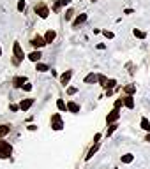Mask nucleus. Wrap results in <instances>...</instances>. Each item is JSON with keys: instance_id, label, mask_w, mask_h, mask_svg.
I'll list each match as a JSON object with an SVG mask.
<instances>
[{"instance_id": "f257e3e1", "label": "nucleus", "mask_w": 150, "mask_h": 169, "mask_svg": "<svg viewBox=\"0 0 150 169\" xmlns=\"http://www.w3.org/2000/svg\"><path fill=\"white\" fill-rule=\"evenodd\" d=\"M13 53H14V65H20L23 60V56H25V53H23V49H21V44L20 42H14L13 44Z\"/></svg>"}, {"instance_id": "f03ea898", "label": "nucleus", "mask_w": 150, "mask_h": 169, "mask_svg": "<svg viewBox=\"0 0 150 169\" xmlns=\"http://www.w3.org/2000/svg\"><path fill=\"white\" fill-rule=\"evenodd\" d=\"M11 153H13V146L6 141H0V159H9Z\"/></svg>"}, {"instance_id": "7ed1b4c3", "label": "nucleus", "mask_w": 150, "mask_h": 169, "mask_svg": "<svg viewBox=\"0 0 150 169\" xmlns=\"http://www.w3.org/2000/svg\"><path fill=\"white\" fill-rule=\"evenodd\" d=\"M51 129H53V130H62V129H64V122H62V118H60L58 113L51 116Z\"/></svg>"}, {"instance_id": "20e7f679", "label": "nucleus", "mask_w": 150, "mask_h": 169, "mask_svg": "<svg viewBox=\"0 0 150 169\" xmlns=\"http://www.w3.org/2000/svg\"><path fill=\"white\" fill-rule=\"evenodd\" d=\"M118 118H120V109H117V107H115L113 111L106 116V123H108V125H111V123H115Z\"/></svg>"}, {"instance_id": "39448f33", "label": "nucleus", "mask_w": 150, "mask_h": 169, "mask_svg": "<svg viewBox=\"0 0 150 169\" xmlns=\"http://www.w3.org/2000/svg\"><path fill=\"white\" fill-rule=\"evenodd\" d=\"M36 13L39 14V18H48V14H50V9H48V7L46 6H43V4H41V6H36Z\"/></svg>"}, {"instance_id": "423d86ee", "label": "nucleus", "mask_w": 150, "mask_h": 169, "mask_svg": "<svg viewBox=\"0 0 150 169\" xmlns=\"http://www.w3.org/2000/svg\"><path fill=\"white\" fill-rule=\"evenodd\" d=\"M30 44L34 46V48H43V46H46V41H44V37H34L32 41H30Z\"/></svg>"}, {"instance_id": "0eeeda50", "label": "nucleus", "mask_w": 150, "mask_h": 169, "mask_svg": "<svg viewBox=\"0 0 150 169\" xmlns=\"http://www.w3.org/2000/svg\"><path fill=\"white\" fill-rule=\"evenodd\" d=\"M25 83H27V77L25 76H16L14 79H13V85H14L16 88H23Z\"/></svg>"}, {"instance_id": "6e6552de", "label": "nucleus", "mask_w": 150, "mask_h": 169, "mask_svg": "<svg viewBox=\"0 0 150 169\" xmlns=\"http://www.w3.org/2000/svg\"><path fill=\"white\" fill-rule=\"evenodd\" d=\"M32 104H34V99H25V100H21V102H20V109H23V111H29L30 107H32Z\"/></svg>"}, {"instance_id": "1a4fd4ad", "label": "nucleus", "mask_w": 150, "mask_h": 169, "mask_svg": "<svg viewBox=\"0 0 150 169\" xmlns=\"http://www.w3.org/2000/svg\"><path fill=\"white\" fill-rule=\"evenodd\" d=\"M71 77H72V70H67V72H64V74L60 76V83H62V85L65 86V85L71 81Z\"/></svg>"}, {"instance_id": "9d476101", "label": "nucleus", "mask_w": 150, "mask_h": 169, "mask_svg": "<svg viewBox=\"0 0 150 169\" xmlns=\"http://www.w3.org/2000/svg\"><path fill=\"white\" fill-rule=\"evenodd\" d=\"M55 37H57V32H55V30H48V32H46V35H44V41H46V44L53 42V41H55Z\"/></svg>"}, {"instance_id": "9b49d317", "label": "nucleus", "mask_w": 150, "mask_h": 169, "mask_svg": "<svg viewBox=\"0 0 150 169\" xmlns=\"http://www.w3.org/2000/svg\"><path fill=\"white\" fill-rule=\"evenodd\" d=\"M69 4H71V0H58L57 4H55V6H53V11H55V13H58V11H60V9H62V7L69 6Z\"/></svg>"}, {"instance_id": "f8f14e48", "label": "nucleus", "mask_w": 150, "mask_h": 169, "mask_svg": "<svg viewBox=\"0 0 150 169\" xmlns=\"http://www.w3.org/2000/svg\"><path fill=\"white\" fill-rule=\"evenodd\" d=\"M124 106L129 107V109L134 107V99H133V95H125V97H124Z\"/></svg>"}, {"instance_id": "ddd939ff", "label": "nucleus", "mask_w": 150, "mask_h": 169, "mask_svg": "<svg viewBox=\"0 0 150 169\" xmlns=\"http://www.w3.org/2000/svg\"><path fill=\"white\" fill-rule=\"evenodd\" d=\"M97 150H99V143H95V145H94V146L90 148V152H88V153H87L85 160H90V159H92L94 155H95V152H97Z\"/></svg>"}, {"instance_id": "4468645a", "label": "nucleus", "mask_w": 150, "mask_h": 169, "mask_svg": "<svg viewBox=\"0 0 150 169\" xmlns=\"http://www.w3.org/2000/svg\"><path fill=\"white\" fill-rule=\"evenodd\" d=\"M41 56H43V55H41V51H32V53H30V55H29V60H32V62H39V60H41Z\"/></svg>"}, {"instance_id": "2eb2a0df", "label": "nucleus", "mask_w": 150, "mask_h": 169, "mask_svg": "<svg viewBox=\"0 0 150 169\" xmlns=\"http://www.w3.org/2000/svg\"><path fill=\"white\" fill-rule=\"evenodd\" d=\"M87 18H88V16H87V14H79L78 18H76V20H74V23H72V25H74V27H79V25H81V23H85V21H87Z\"/></svg>"}, {"instance_id": "dca6fc26", "label": "nucleus", "mask_w": 150, "mask_h": 169, "mask_svg": "<svg viewBox=\"0 0 150 169\" xmlns=\"http://www.w3.org/2000/svg\"><path fill=\"white\" fill-rule=\"evenodd\" d=\"M67 111L71 113H79V106L76 102H67Z\"/></svg>"}, {"instance_id": "f3484780", "label": "nucleus", "mask_w": 150, "mask_h": 169, "mask_svg": "<svg viewBox=\"0 0 150 169\" xmlns=\"http://www.w3.org/2000/svg\"><path fill=\"white\" fill-rule=\"evenodd\" d=\"M97 81H99V76H97V74H94V72L85 77V83H97Z\"/></svg>"}, {"instance_id": "a211bd4d", "label": "nucleus", "mask_w": 150, "mask_h": 169, "mask_svg": "<svg viewBox=\"0 0 150 169\" xmlns=\"http://www.w3.org/2000/svg\"><path fill=\"white\" fill-rule=\"evenodd\" d=\"M133 160H134V155H133V153H125V155H122V162H124V164H131Z\"/></svg>"}, {"instance_id": "6ab92c4d", "label": "nucleus", "mask_w": 150, "mask_h": 169, "mask_svg": "<svg viewBox=\"0 0 150 169\" xmlns=\"http://www.w3.org/2000/svg\"><path fill=\"white\" fill-rule=\"evenodd\" d=\"M11 130V125H0V137H4L6 134H9Z\"/></svg>"}, {"instance_id": "aec40b11", "label": "nucleus", "mask_w": 150, "mask_h": 169, "mask_svg": "<svg viewBox=\"0 0 150 169\" xmlns=\"http://www.w3.org/2000/svg\"><path fill=\"white\" fill-rule=\"evenodd\" d=\"M133 34H134V37H138V39H145V37H147V34H145L143 30H138V28L133 30Z\"/></svg>"}, {"instance_id": "412c9836", "label": "nucleus", "mask_w": 150, "mask_h": 169, "mask_svg": "<svg viewBox=\"0 0 150 169\" xmlns=\"http://www.w3.org/2000/svg\"><path fill=\"white\" fill-rule=\"evenodd\" d=\"M141 129H143V130H150V122H148V118H141Z\"/></svg>"}, {"instance_id": "4be33fe9", "label": "nucleus", "mask_w": 150, "mask_h": 169, "mask_svg": "<svg viewBox=\"0 0 150 169\" xmlns=\"http://www.w3.org/2000/svg\"><path fill=\"white\" fill-rule=\"evenodd\" d=\"M57 107L60 109V111H65V109H67V104H65L62 99H58V100H57Z\"/></svg>"}, {"instance_id": "5701e85b", "label": "nucleus", "mask_w": 150, "mask_h": 169, "mask_svg": "<svg viewBox=\"0 0 150 169\" xmlns=\"http://www.w3.org/2000/svg\"><path fill=\"white\" fill-rule=\"evenodd\" d=\"M117 129H118V125H117V123H111V125H110V129L106 130V136H111V134H113Z\"/></svg>"}, {"instance_id": "b1692460", "label": "nucleus", "mask_w": 150, "mask_h": 169, "mask_svg": "<svg viewBox=\"0 0 150 169\" xmlns=\"http://www.w3.org/2000/svg\"><path fill=\"white\" fill-rule=\"evenodd\" d=\"M134 92H136V86H134V85H129V86H125V93H127V95H133Z\"/></svg>"}, {"instance_id": "393cba45", "label": "nucleus", "mask_w": 150, "mask_h": 169, "mask_svg": "<svg viewBox=\"0 0 150 169\" xmlns=\"http://www.w3.org/2000/svg\"><path fill=\"white\" fill-rule=\"evenodd\" d=\"M36 70H39V72H46V70H48V65H44V63H37Z\"/></svg>"}, {"instance_id": "a878e982", "label": "nucleus", "mask_w": 150, "mask_h": 169, "mask_svg": "<svg viewBox=\"0 0 150 169\" xmlns=\"http://www.w3.org/2000/svg\"><path fill=\"white\" fill-rule=\"evenodd\" d=\"M115 85H117V81H115V79H108L106 83H104V86H106L108 90H111V88H113Z\"/></svg>"}, {"instance_id": "bb28decb", "label": "nucleus", "mask_w": 150, "mask_h": 169, "mask_svg": "<svg viewBox=\"0 0 150 169\" xmlns=\"http://www.w3.org/2000/svg\"><path fill=\"white\" fill-rule=\"evenodd\" d=\"M18 11H25V0H20V2H18Z\"/></svg>"}, {"instance_id": "cd10ccee", "label": "nucleus", "mask_w": 150, "mask_h": 169, "mask_svg": "<svg viewBox=\"0 0 150 169\" xmlns=\"http://www.w3.org/2000/svg\"><path fill=\"white\" fill-rule=\"evenodd\" d=\"M76 92H78V88H74V86H71V88H67V93H69V95H74Z\"/></svg>"}, {"instance_id": "c85d7f7f", "label": "nucleus", "mask_w": 150, "mask_h": 169, "mask_svg": "<svg viewBox=\"0 0 150 169\" xmlns=\"http://www.w3.org/2000/svg\"><path fill=\"white\" fill-rule=\"evenodd\" d=\"M124 104V99H118V100H117V102H115V107H117V109H120V106Z\"/></svg>"}, {"instance_id": "c756f323", "label": "nucleus", "mask_w": 150, "mask_h": 169, "mask_svg": "<svg viewBox=\"0 0 150 169\" xmlns=\"http://www.w3.org/2000/svg\"><path fill=\"white\" fill-rule=\"evenodd\" d=\"M72 14H74V13H72L71 9H69V11H67V13H65V20L69 21V20H71V18H72Z\"/></svg>"}, {"instance_id": "7c9ffc66", "label": "nucleus", "mask_w": 150, "mask_h": 169, "mask_svg": "<svg viewBox=\"0 0 150 169\" xmlns=\"http://www.w3.org/2000/svg\"><path fill=\"white\" fill-rule=\"evenodd\" d=\"M102 34L106 35L108 39H113V37H115V35H113V32H108V30H104V32H102Z\"/></svg>"}, {"instance_id": "2f4dec72", "label": "nucleus", "mask_w": 150, "mask_h": 169, "mask_svg": "<svg viewBox=\"0 0 150 169\" xmlns=\"http://www.w3.org/2000/svg\"><path fill=\"white\" fill-rule=\"evenodd\" d=\"M23 90L30 92V90H32V85H30V83H25V85H23Z\"/></svg>"}, {"instance_id": "473e14b6", "label": "nucleus", "mask_w": 150, "mask_h": 169, "mask_svg": "<svg viewBox=\"0 0 150 169\" xmlns=\"http://www.w3.org/2000/svg\"><path fill=\"white\" fill-rule=\"evenodd\" d=\"M106 81H108L106 77L102 76V74H99V83H102V85H104V83H106Z\"/></svg>"}, {"instance_id": "72a5a7b5", "label": "nucleus", "mask_w": 150, "mask_h": 169, "mask_svg": "<svg viewBox=\"0 0 150 169\" xmlns=\"http://www.w3.org/2000/svg\"><path fill=\"white\" fill-rule=\"evenodd\" d=\"M18 109H20V106H14V104L11 106V111H18Z\"/></svg>"}, {"instance_id": "f704fd0d", "label": "nucleus", "mask_w": 150, "mask_h": 169, "mask_svg": "<svg viewBox=\"0 0 150 169\" xmlns=\"http://www.w3.org/2000/svg\"><path fill=\"white\" fill-rule=\"evenodd\" d=\"M101 139V134H95V136H94V141H95V143H97V141Z\"/></svg>"}, {"instance_id": "c9c22d12", "label": "nucleus", "mask_w": 150, "mask_h": 169, "mask_svg": "<svg viewBox=\"0 0 150 169\" xmlns=\"http://www.w3.org/2000/svg\"><path fill=\"white\" fill-rule=\"evenodd\" d=\"M145 141H148V143H150V134H147V137H145Z\"/></svg>"}, {"instance_id": "e433bc0d", "label": "nucleus", "mask_w": 150, "mask_h": 169, "mask_svg": "<svg viewBox=\"0 0 150 169\" xmlns=\"http://www.w3.org/2000/svg\"><path fill=\"white\" fill-rule=\"evenodd\" d=\"M0 55H2V49H0Z\"/></svg>"}, {"instance_id": "4c0bfd02", "label": "nucleus", "mask_w": 150, "mask_h": 169, "mask_svg": "<svg viewBox=\"0 0 150 169\" xmlns=\"http://www.w3.org/2000/svg\"><path fill=\"white\" fill-rule=\"evenodd\" d=\"M90 2H95V0H90Z\"/></svg>"}]
</instances>
